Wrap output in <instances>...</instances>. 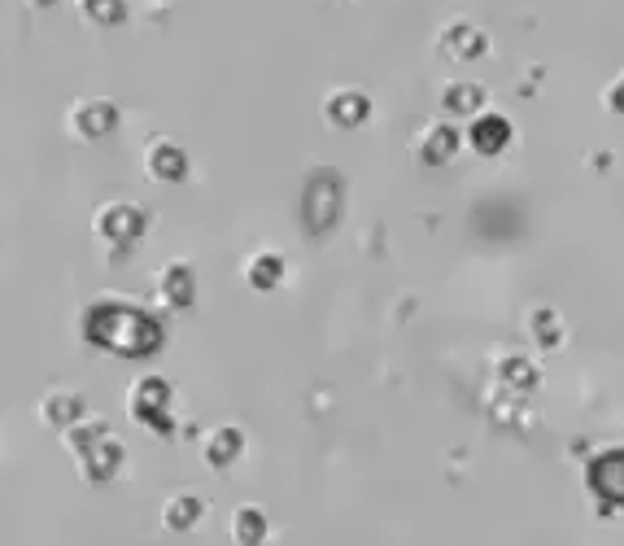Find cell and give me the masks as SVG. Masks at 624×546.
<instances>
[{
	"label": "cell",
	"instance_id": "obj_1",
	"mask_svg": "<svg viewBox=\"0 0 624 546\" xmlns=\"http://www.w3.org/2000/svg\"><path fill=\"white\" fill-rule=\"evenodd\" d=\"M118 446L114 442H101L97 450H88V455H79V472L88 476V481H105V476H114V468H118Z\"/></svg>",
	"mask_w": 624,
	"mask_h": 546
},
{
	"label": "cell",
	"instance_id": "obj_5",
	"mask_svg": "<svg viewBox=\"0 0 624 546\" xmlns=\"http://www.w3.org/2000/svg\"><path fill=\"white\" fill-rule=\"evenodd\" d=\"M240 537H245V542L258 537V533H253V511H240Z\"/></svg>",
	"mask_w": 624,
	"mask_h": 546
},
{
	"label": "cell",
	"instance_id": "obj_2",
	"mask_svg": "<svg viewBox=\"0 0 624 546\" xmlns=\"http://www.w3.org/2000/svg\"><path fill=\"white\" fill-rule=\"evenodd\" d=\"M197 516H201V502H197L192 494H175V498L166 502V511H162V520H166L171 529H188Z\"/></svg>",
	"mask_w": 624,
	"mask_h": 546
},
{
	"label": "cell",
	"instance_id": "obj_4",
	"mask_svg": "<svg viewBox=\"0 0 624 546\" xmlns=\"http://www.w3.org/2000/svg\"><path fill=\"white\" fill-rule=\"evenodd\" d=\"M40 411H45V420H49V424H66V420H75V415H79V402H75L71 394H62V398H49Z\"/></svg>",
	"mask_w": 624,
	"mask_h": 546
},
{
	"label": "cell",
	"instance_id": "obj_3",
	"mask_svg": "<svg viewBox=\"0 0 624 546\" xmlns=\"http://www.w3.org/2000/svg\"><path fill=\"white\" fill-rule=\"evenodd\" d=\"M598 485H602L607 494L624 498V455H620V459H602V463H598Z\"/></svg>",
	"mask_w": 624,
	"mask_h": 546
}]
</instances>
